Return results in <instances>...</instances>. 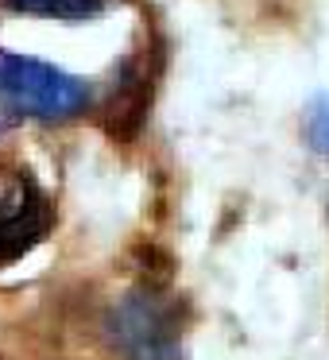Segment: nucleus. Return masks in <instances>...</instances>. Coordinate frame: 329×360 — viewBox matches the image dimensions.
Returning <instances> with one entry per match:
<instances>
[{"instance_id":"2","label":"nucleus","mask_w":329,"mask_h":360,"mask_svg":"<svg viewBox=\"0 0 329 360\" xmlns=\"http://www.w3.org/2000/svg\"><path fill=\"white\" fill-rule=\"evenodd\" d=\"M112 349L124 360H182L179 310L155 287H136L105 318Z\"/></svg>"},{"instance_id":"6","label":"nucleus","mask_w":329,"mask_h":360,"mask_svg":"<svg viewBox=\"0 0 329 360\" xmlns=\"http://www.w3.org/2000/svg\"><path fill=\"white\" fill-rule=\"evenodd\" d=\"M0 128H4V109H0Z\"/></svg>"},{"instance_id":"5","label":"nucleus","mask_w":329,"mask_h":360,"mask_svg":"<svg viewBox=\"0 0 329 360\" xmlns=\"http://www.w3.org/2000/svg\"><path fill=\"white\" fill-rule=\"evenodd\" d=\"M306 140H310V148L318 155L329 159V97H321L310 109V117H306Z\"/></svg>"},{"instance_id":"4","label":"nucleus","mask_w":329,"mask_h":360,"mask_svg":"<svg viewBox=\"0 0 329 360\" xmlns=\"http://www.w3.org/2000/svg\"><path fill=\"white\" fill-rule=\"evenodd\" d=\"M12 12H27V16H47V20H63V24H82L93 20L109 0H4Z\"/></svg>"},{"instance_id":"3","label":"nucleus","mask_w":329,"mask_h":360,"mask_svg":"<svg viewBox=\"0 0 329 360\" xmlns=\"http://www.w3.org/2000/svg\"><path fill=\"white\" fill-rule=\"evenodd\" d=\"M51 229V202L35 179L16 167H0V264L27 256Z\"/></svg>"},{"instance_id":"1","label":"nucleus","mask_w":329,"mask_h":360,"mask_svg":"<svg viewBox=\"0 0 329 360\" xmlns=\"http://www.w3.org/2000/svg\"><path fill=\"white\" fill-rule=\"evenodd\" d=\"M89 105V86L39 58L0 51V109L32 120H70Z\"/></svg>"}]
</instances>
